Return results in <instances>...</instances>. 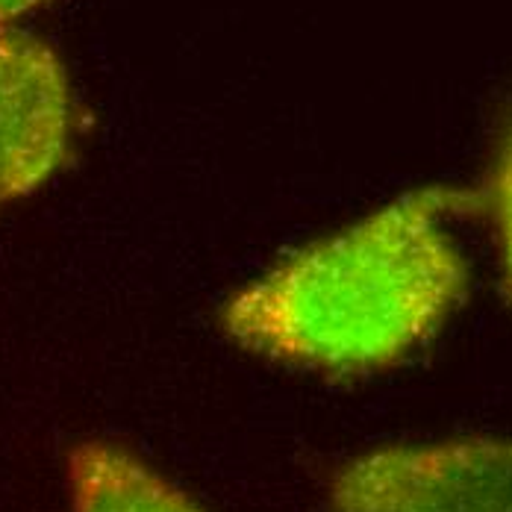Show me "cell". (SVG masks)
Wrapping results in <instances>:
<instances>
[{"mask_svg":"<svg viewBox=\"0 0 512 512\" xmlns=\"http://www.w3.org/2000/svg\"><path fill=\"white\" fill-rule=\"evenodd\" d=\"M486 204L492 209V221L498 230L504 292L512 304V109L504 115V121L498 127L492 165H489V177H486Z\"/></svg>","mask_w":512,"mask_h":512,"instance_id":"obj_5","label":"cell"},{"mask_svg":"<svg viewBox=\"0 0 512 512\" xmlns=\"http://www.w3.org/2000/svg\"><path fill=\"white\" fill-rule=\"evenodd\" d=\"M327 512H512V439L395 445L339 468Z\"/></svg>","mask_w":512,"mask_h":512,"instance_id":"obj_2","label":"cell"},{"mask_svg":"<svg viewBox=\"0 0 512 512\" xmlns=\"http://www.w3.org/2000/svg\"><path fill=\"white\" fill-rule=\"evenodd\" d=\"M71 512H204L151 465L112 442H83L68 457Z\"/></svg>","mask_w":512,"mask_h":512,"instance_id":"obj_4","label":"cell"},{"mask_svg":"<svg viewBox=\"0 0 512 512\" xmlns=\"http://www.w3.org/2000/svg\"><path fill=\"white\" fill-rule=\"evenodd\" d=\"M65 65L36 36L0 27V206L33 195L71 148Z\"/></svg>","mask_w":512,"mask_h":512,"instance_id":"obj_3","label":"cell"},{"mask_svg":"<svg viewBox=\"0 0 512 512\" xmlns=\"http://www.w3.org/2000/svg\"><path fill=\"white\" fill-rule=\"evenodd\" d=\"M480 195L427 186L283 259L236 292L224 330L277 362L368 374L424 345L468 292L448 221Z\"/></svg>","mask_w":512,"mask_h":512,"instance_id":"obj_1","label":"cell"},{"mask_svg":"<svg viewBox=\"0 0 512 512\" xmlns=\"http://www.w3.org/2000/svg\"><path fill=\"white\" fill-rule=\"evenodd\" d=\"M45 3L48 0H0V27L33 12V9H39V6H45Z\"/></svg>","mask_w":512,"mask_h":512,"instance_id":"obj_6","label":"cell"}]
</instances>
